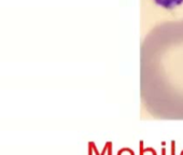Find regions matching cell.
<instances>
[{"mask_svg":"<svg viewBox=\"0 0 183 155\" xmlns=\"http://www.w3.org/2000/svg\"><path fill=\"white\" fill-rule=\"evenodd\" d=\"M142 92L158 113L183 114V20L155 26L141 44Z\"/></svg>","mask_w":183,"mask_h":155,"instance_id":"obj_1","label":"cell"}]
</instances>
